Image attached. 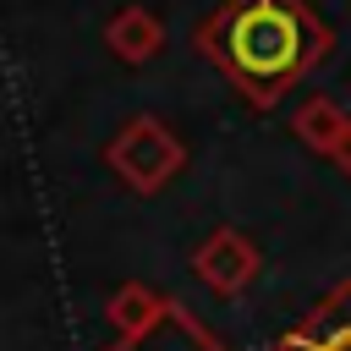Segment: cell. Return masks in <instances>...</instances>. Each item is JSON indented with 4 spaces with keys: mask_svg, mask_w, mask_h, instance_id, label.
I'll list each match as a JSON object with an SVG mask.
<instances>
[{
    "mask_svg": "<svg viewBox=\"0 0 351 351\" xmlns=\"http://www.w3.org/2000/svg\"><path fill=\"white\" fill-rule=\"evenodd\" d=\"M197 44L252 104H274L324 60L329 33L302 0H230L197 27Z\"/></svg>",
    "mask_w": 351,
    "mask_h": 351,
    "instance_id": "cell-1",
    "label": "cell"
},
{
    "mask_svg": "<svg viewBox=\"0 0 351 351\" xmlns=\"http://www.w3.org/2000/svg\"><path fill=\"white\" fill-rule=\"evenodd\" d=\"M110 165L137 186V192H154V186H165L176 170H181V143L159 126V121H132L115 143H110Z\"/></svg>",
    "mask_w": 351,
    "mask_h": 351,
    "instance_id": "cell-2",
    "label": "cell"
},
{
    "mask_svg": "<svg viewBox=\"0 0 351 351\" xmlns=\"http://www.w3.org/2000/svg\"><path fill=\"white\" fill-rule=\"evenodd\" d=\"M121 351H214V346H208L181 313H148V324L132 329Z\"/></svg>",
    "mask_w": 351,
    "mask_h": 351,
    "instance_id": "cell-3",
    "label": "cell"
},
{
    "mask_svg": "<svg viewBox=\"0 0 351 351\" xmlns=\"http://www.w3.org/2000/svg\"><path fill=\"white\" fill-rule=\"evenodd\" d=\"M104 38H110V49L121 55V60H148L154 49H159V22L143 11V5H126V11H115L110 16V27H104Z\"/></svg>",
    "mask_w": 351,
    "mask_h": 351,
    "instance_id": "cell-4",
    "label": "cell"
},
{
    "mask_svg": "<svg viewBox=\"0 0 351 351\" xmlns=\"http://www.w3.org/2000/svg\"><path fill=\"white\" fill-rule=\"evenodd\" d=\"M296 132H302L307 143H318V148H335L340 132H346V121H340V110H335L329 99H313V104L296 115Z\"/></svg>",
    "mask_w": 351,
    "mask_h": 351,
    "instance_id": "cell-5",
    "label": "cell"
},
{
    "mask_svg": "<svg viewBox=\"0 0 351 351\" xmlns=\"http://www.w3.org/2000/svg\"><path fill=\"white\" fill-rule=\"evenodd\" d=\"M324 351H351V324H346V329H335V335H329V346H324Z\"/></svg>",
    "mask_w": 351,
    "mask_h": 351,
    "instance_id": "cell-6",
    "label": "cell"
},
{
    "mask_svg": "<svg viewBox=\"0 0 351 351\" xmlns=\"http://www.w3.org/2000/svg\"><path fill=\"white\" fill-rule=\"evenodd\" d=\"M335 154H340V159H346V165H351V126H346V132H340V143H335Z\"/></svg>",
    "mask_w": 351,
    "mask_h": 351,
    "instance_id": "cell-7",
    "label": "cell"
}]
</instances>
